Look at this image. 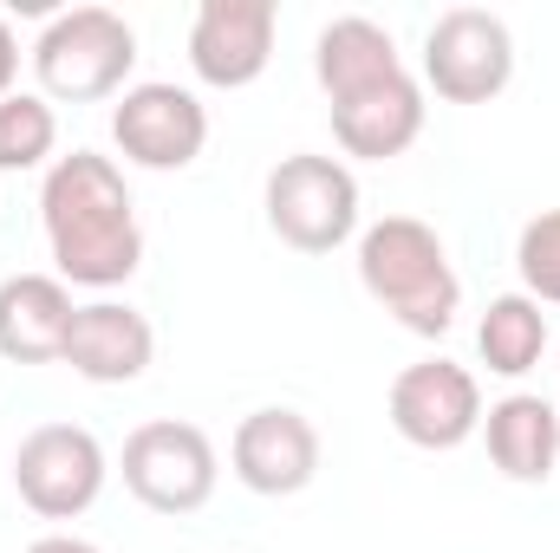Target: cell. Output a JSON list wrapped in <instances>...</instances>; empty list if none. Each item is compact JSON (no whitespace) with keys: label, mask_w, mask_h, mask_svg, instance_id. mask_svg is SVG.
Masks as SVG:
<instances>
[{"label":"cell","mask_w":560,"mask_h":553,"mask_svg":"<svg viewBox=\"0 0 560 553\" xmlns=\"http://www.w3.org/2000/svg\"><path fill=\"white\" fill-rule=\"evenodd\" d=\"M39 222H46V248L66 286H125L143 261V228L138 202L125 189V169L98 150H72L52 156L46 183H39Z\"/></svg>","instance_id":"1"},{"label":"cell","mask_w":560,"mask_h":553,"mask_svg":"<svg viewBox=\"0 0 560 553\" xmlns=\"http://www.w3.org/2000/svg\"><path fill=\"white\" fill-rule=\"evenodd\" d=\"M359 286L418 339H443L463 306V280L450 268L436 228L418 215H385L359 235Z\"/></svg>","instance_id":"2"},{"label":"cell","mask_w":560,"mask_h":553,"mask_svg":"<svg viewBox=\"0 0 560 553\" xmlns=\"http://www.w3.org/2000/svg\"><path fill=\"white\" fill-rule=\"evenodd\" d=\"M138 72V33L112 7H66L33 39V79L46 105H98Z\"/></svg>","instance_id":"3"},{"label":"cell","mask_w":560,"mask_h":553,"mask_svg":"<svg viewBox=\"0 0 560 553\" xmlns=\"http://www.w3.org/2000/svg\"><path fill=\"white\" fill-rule=\"evenodd\" d=\"M268 228L293 255H332L359 235V176L339 156L293 150L268 169Z\"/></svg>","instance_id":"4"},{"label":"cell","mask_w":560,"mask_h":553,"mask_svg":"<svg viewBox=\"0 0 560 553\" xmlns=\"http://www.w3.org/2000/svg\"><path fill=\"white\" fill-rule=\"evenodd\" d=\"M515 79V33L489 7H450L423 33V85L443 105H489Z\"/></svg>","instance_id":"5"},{"label":"cell","mask_w":560,"mask_h":553,"mask_svg":"<svg viewBox=\"0 0 560 553\" xmlns=\"http://www.w3.org/2000/svg\"><path fill=\"white\" fill-rule=\"evenodd\" d=\"M125 489L138 495L150 515H196L215 495L222 456L209 443V430L176 423V416H150L125 436Z\"/></svg>","instance_id":"6"},{"label":"cell","mask_w":560,"mask_h":553,"mask_svg":"<svg viewBox=\"0 0 560 553\" xmlns=\"http://www.w3.org/2000/svg\"><path fill=\"white\" fill-rule=\"evenodd\" d=\"M105 443L85 423H39L13 449V489L39 521H79L105 495Z\"/></svg>","instance_id":"7"},{"label":"cell","mask_w":560,"mask_h":553,"mask_svg":"<svg viewBox=\"0 0 560 553\" xmlns=\"http://www.w3.org/2000/svg\"><path fill=\"white\" fill-rule=\"evenodd\" d=\"M392 430L411 449H463L482 430V385L456 358H418L392 378Z\"/></svg>","instance_id":"8"},{"label":"cell","mask_w":560,"mask_h":553,"mask_svg":"<svg viewBox=\"0 0 560 553\" xmlns=\"http://www.w3.org/2000/svg\"><path fill=\"white\" fill-rule=\"evenodd\" d=\"M112 143L138 169H189L209 143V111L196 92H183L170 79L125 85V98L112 111Z\"/></svg>","instance_id":"9"},{"label":"cell","mask_w":560,"mask_h":553,"mask_svg":"<svg viewBox=\"0 0 560 553\" xmlns=\"http://www.w3.org/2000/svg\"><path fill=\"white\" fill-rule=\"evenodd\" d=\"M275 0H202L189 20V66L215 92H242L275 59Z\"/></svg>","instance_id":"10"},{"label":"cell","mask_w":560,"mask_h":553,"mask_svg":"<svg viewBox=\"0 0 560 553\" xmlns=\"http://www.w3.org/2000/svg\"><path fill=\"white\" fill-rule=\"evenodd\" d=\"M229 462H235V482L255 489V495H300L313 475H319V430L287 404L268 411H248L235 423V443H229Z\"/></svg>","instance_id":"11"},{"label":"cell","mask_w":560,"mask_h":553,"mask_svg":"<svg viewBox=\"0 0 560 553\" xmlns=\"http://www.w3.org/2000/svg\"><path fill=\"white\" fill-rule=\"evenodd\" d=\"M150 358H156V332H150V319H143L138 306L92 299V306L72 313L59 365H72L85 385H131V378L150 372Z\"/></svg>","instance_id":"12"},{"label":"cell","mask_w":560,"mask_h":553,"mask_svg":"<svg viewBox=\"0 0 560 553\" xmlns=\"http://www.w3.org/2000/svg\"><path fill=\"white\" fill-rule=\"evenodd\" d=\"M332 138H339L346 156H359V163L405 156L423 138V85L411 72H398V79H385V85L332 105Z\"/></svg>","instance_id":"13"},{"label":"cell","mask_w":560,"mask_h":553,"mask_svg":"<svg viewBox=\"0 0 560 553\" xmlns=\"http://www.w3.org/2000/svg\"><path fill=\"white\" fill-rule=\"evenodd\" d=\"M72 313H79L72 286L59 274L0 280V358H13V365H52V358H66Z\"/></svg>","instance_id":"14"},{"label":"cell","mask_w":560,"mask_h":553,"mask_svg":"<svg viewBox=\"0 0 560 553\" xmlns=\"http://www.w3.org/2000/svg\"><path fill=\"white\" fill-rule=\"evenodd\" d=\"M398 72H405L398 39L378 20H365V13L326 20L319 39H313V79H319V92L332 105H346V98H359V92H372V85H385Z\"/></svg>","instance_id":"15"},{"label":"cell","mask_w":560,"mask_h":553,"mask_svg":"<svg viewBox=\"0 0 560 553\" xmlns=\"http://www.w3.org/2000/svg\"><path fill=\"white\" fill-rule=\"evenodd\" d=\"M482 443L509 482H548L560 469V411L535 391H509L482 411Z\"/></svg>","instance_id":"16"},{"label":"cell","mask_w":560,"mask_h":553,"mask_svg":"<svg viewBox=\"0 0 560 553\" xmlns=\"http://www.w3.org/2000/svg\"><path fill=\"white\" fill-rule=\"evenodd\" d=\"M476 352H482V365L495 378H528L541 365V352H548V313H541V299H528V293L489 299V313L476 326Z\"/></svg>","instance_id":"17"},{"label":"cell","mask_w":560,"mask_h":553,"mask_svg":"<svg viewBox=\"0 0 560 553\" xmlns=\"http://www.w3.org/2000/svg\"><path fill=\"white\" fill-rule=\"evenodd\" d=\"M59 150V118L39 92H13L0 98V169H39Z\"/></svg>","instance_id":"18"},{"label":"cell","mask_w":560,"mask_h":553,"mask_svg":"<svg viewBox=\"0 0 560 553\" xmlns=\"http://www.w3.org/2000/svg\"><path fill=\"white\" fill-rule=\"evenodd\" d=\"M515 268H522L528 299L560 306V209L535 215V222L522 228V242H515Z\"/></svg>","instance_id":"19"},{"label":"cell","mask_w":560,"mask_h":553,"mask_svg":"<svg viewBox=\"0 0 560 553\" xmlns=\"http://www.w3.org/2000/svg\"><path fill=\"white\" fill-rule=\"evenodd\" d=\"M13 79H20V39H13V26L0 20V98H13Z\"/></svg>","instance_id":"20"},{"label":"cell","mask_w":560,"mask_h":553,"mask_svg":"<svg viewBox=\"0 0 560 553\" xmlns=\"http://www.w3.org/2000/svg\"><path fill=\"white\" fill-rule=\"evenodd\" d=\"M26 553H98L92 541H79V534H46V541H33Z\"/></svg>","instance_id":"21"},{"label":"cell","mask_w":560,"mask_h":553,"mask_svg":"<svg viewBox=\"0 0 560 553\" xmlns=\"http://www.w3.org/2000/svg\"><path fill=\"white\" fill-rule=\"evenodd\" d=\"M555 411H560V404H555Z\"/></svg>","instance_id":"22"}]
</instances>
